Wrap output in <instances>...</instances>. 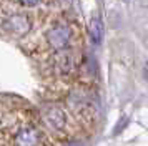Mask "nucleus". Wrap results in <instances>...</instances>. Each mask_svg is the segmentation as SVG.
Listing matches in <instances>:
<instances>
[{"mask_svg": "<svg viewBox=\"0 0 148 146\" xmlns=\"http://www.w3.org/2000/svg\"><path fill=\"white\" fill-rule=\"evenodd\" d=\"M72 37V30L67 23H57L47 32V42L53 50H63L67 48L68 42Z\"/></svg>", "mask_w": 148, "mask_h": 146, "instance_id": "nucleus-1", "label": "nucleus"}, {"mask_svg": "<svg viewBox=\"0 0 148 146\" xmlns=\"http://www.w3.org/2000/svg\"><path fill=\"white\" fill-rule=\"evenodd\" d=\"M3 30H7L8 33H12L15 37H22V35H27L32 28V22L27 15H22V13H15L10 15L3 20Z\"/></svg>", "mask_w": 148, "mask_h": 146, "instance_id": "nucleus-2", "label": "nucleus"}, {"mask_svg": "<svg viewBox=\"0 0 148 146\" xmlns=\"http://www.w3.org/2000/svg\"><path fill=\"white\" fill-rule=\"evenodd\" d=\"M42 134L35 126H23L15 134V146H38Z\"/></svg>", "mask_w": 148, "mask_h": 146, "instance_id": "nucleus-3", "label": "nucleus"}, {"mask_svg": "<svg viewBox=\"0 0 148 146\" xmlns=\"http://www.w3.org/2000/svg\"><path fill=\"white\" fill-rule=\"evenodd\" d=\"M43 119L50 128L53 130H63V126L67 125V116L63 110H60L58 106H48L43 110Z\"/></svg>", "mask_w": 148, "mask_h": 146, "instance_id": "nucleus-4", "label": "nucleus"}, {"mask_svg": "<svg viewBox=\"0 0 148 146\" xmlns=\"http://www.w3.org/2000/svg\"><path fill=\"white\" fill-rule=\"evenodd\" d=\"M88 32H90V37H92V40H93V43H101V40H103V33H105L103 22H101L98 17H93V18L90 20Z\"/></svg>", "mask_w": 148, "mask_h": 146, "instance_id": "nucleus-5", "label": "nucleus"}, {"mask_svg": "<svg viewBox=\"0 0 148 146\" xmlns=\"http://www.w3.org/2000/svg\"><path fill=\"white\" fill-rule=\"evenodd\" d=\"M18 3H22V5H25V7H34L38 3V0H18Z\"/></svg>", "mask_w": 148, "mask_h": 146, "instance_id": "nucleus-6", "label": "nucleus"}, {"mask_svg": "<svg viewBox=\"0 0 148 146\" xmlns=\"http://www.w3.org/2000/svg\"><path fill=\"white\" fill-rule=\"evenodd\" d=\"M145 76H147V78H148V63H147V65H145Z\"/></svg>", "mask_w": 148, "mask_h": 146, "instance_id": "nucleus-7", "label": "nucleus"}]
</instances>
